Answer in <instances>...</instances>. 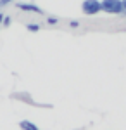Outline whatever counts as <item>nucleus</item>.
<instances>
[{"instance_id":"f03ea898","label":"nucleus","mask_w":126,"mask_h":130,"mask_svg":"<svg viewBox=\"0 0 126 130\" xmlns=\"http://www.w3.org/2000/svg\"><path fill=\"white\" fill-rule=\"evenodd\" d=\"M81 10L85 16H95L98 12H102V4L100 0H83Z\"/></svg>"},{"instance_id":"f257e3e1","label":"nucleus","mask_w":126,"mask_h":130,"mask_svg":"<svg viewBox=\"0 0 126 130\" xmlns=\"http://www.w3.org/2000/svg\"><path fill=\"white\" fill-rule=\"evenodd\" d=\"M100 4H102V12H106V14H117V16H121V12L124 10L121 0H100Z\"/></svg>"},{"instance_id":"1a4fd4ad","label":"nucleus","mask_w":126,"mask_h":130,"mask_svg":"<svg viewBox=\"0 0 126 130\" xmlns=\"http://www.w3.org/2000/svg\"><path fill=\"white\" fill-rule=\"evenodd\" d=\"M10 24V18L9 16H5V18H4V23H2V26H9Z\"/></svg>"},{"instance_id":"39448f33","label":"nucleus","mask_w":126,"mask_h":130,"mask_svg":"<svg viewBox=\"0 0 126 130\" xmlns=\"http://www.w3.org/2000/svg\"><path fill=\"white\" fill-rule=\"evenodd\" d=\"M40 28H41V26H40V24H36V23H28V24H26V30L31 31V33H36V31H40Z\"/></svg>"},{"instance_id":"20e7f679","label":"nucleus","mask_w":126,"mask_h":130,"mask_svg":"<svg viewBox=\"0 0 126 130\" xmlns=\"http://www.w3.org/2000/svg\"><path fill=\"white\" fill-rule=\"evenodd\" d=\"M19 128L21 130H40L33 121H28V120H23V121H19Z\"/></svg>"},{"instance_id":"7ed1b4c3","label":"nucleus","mask_w":126,"mask_h":130,"mask_svg":"<svg viewBox=\"0 0 126 130\" xmlns=\"http://www.w3.org/2000/svg\"><path fill=\"white\" fill-rule=\"evenodd\" d=\"M16 7L23 12H33V14H45V10L38 7L36 4H29V2H17Z\"/></svg>"},{"instance_id":"0eeeda50","label":"nucleus","mask_w":126,"mask_h":130,"mask_svg":"<svg viewBox=\"0 0 126 130\" xmlns=\"http://www.w3.org/2000/svg\"><path fill=\"white\" fill-rule=\"evenodd\" d=\"M14 0H0V9H4V7H7L9 4H12Z\"/></svg>"},{"instance_id":"9b49d317","label":"nucleus","mask_w":126,"mask_h":130,"mask_svg":"<svg viewBox=\"0 0 126 130\" xmlns=\"http://www.w3.org/2000/svg\"><path fill=\"white\" fill-rule=\"evenodd\" d=\"M121 2H123V9L126 10V0H121ZM121 14H123V12H121Z\"/></svg>"},{"instance_id":"6e6552de","label":"nucleus","mask_w":126,"mask_h":130,"mask_svg":"<svg viewBox=\"0 0 126 130\" xmlns=\"http://www.w3.org/2000/svg\"><path fill=\"white\" fill-rule=\"evenodd\" d=\"M69 26H71V28H78V26H79V21H76V19L69 21Z\"/></svg>"},{"instance_id":"423d86ee","label":"nucleus","mask_w":126,"mask_h":130,"mask_svg":"<svg viewBox=\"0 0 126 130\" xmlns=\"http://www.w3.org/2000/svg\"><path fill=\"white\" fill-rule=\"evenodd\" d=\"M47 23H49V24H57V23H59V18L50 16V18H47Z\"/></svg>"},{"instance_id":"9d476101","label":"nucleus","mask_w":126,"mask_h":130,"mask_svg":"<svg viewBox=\"0 0 126 130\" xmlns=\"http://www.w3.org/2000/svg\"><path fill=\"white\" fill-rule=\"evenodd\" d=\"M4 18H5V16H4V12H0V24L4 23Z\"/></svg>"}]
</instances>
